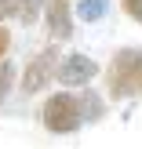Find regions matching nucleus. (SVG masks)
<instances>
[{"label": "nucleus", "instance_id": "obj_1", "mask_svg": "<svg viewBox=\"0 0 142 149\" xmlns=\"http://www.w3.org/2000/svg\"><path fill=\"white\" fill-rule=\"evenodd\" d=\"M99 116H102V102L95 95H73V91L51 95L40 109L44 127L55 135H73L84 127V120H99Z\"/></svg>", "mask_w": 142, "mask_h": 149}, {"label": "nucleus", "instance_id": "obj_2", "mask_svg": "<svg viewBox=\"0 0 142 149\" xmlns=\"http://www.w3.org/2000/svg\"><path fill=\"white\" fill-rule=\"evenodd\" d=\"M106 84L113 98H128L142 87V47H124L113 55L106 69Z\"/></svg>", "mask_w": 142, "mask_h": 149}, {"label": "nucleus", "instance_id": "obj_3", "mask_svg": "<svg viewBox=\"0 0 142 149\" xmlns=\"http://www.w3.org/2000/svg\"><path fill=\"white\" fill-rule=\"evenodd\" d=\"M95 73H99V65L87 55H77V51H73V55H66L62 62H58L55 77H58V84H66V87H84V84L95 80Z\"/></svg>", "mask_w": 142, "mask_h": 149}, {"label": "nucleus", "instance_id": "obj_4", "mask_svg": "<svg viewBox=\"0 0 142 149\" xmlns=\"http://www.w3.org/2000/svg\"><path fill=\"white\" fill-rule=\"evenodd\" d=\"M55 69H58V51L55 47H44L40 55H33V62L26 65V77H22V91H40L44 84H48L51 77H55Z\"/></svg>", "mask_w": 142, "mask_h": 149}, {"label": "nucleus", "instance_id": "obj_5", "mask_svg": "<svg viewBox=\"0 0 142 149\" xmlns=\"http://www.w3.org/2000/svg\"><path fill=\"white\" fill-rule=\"evenodd\" d=\"M44 26H48V33L55 40L73 36V11H69V4L66 0H48L44 4Z\"/></svg>", "mask_w": 142, "mask_h": 149}, {"label": "nucleus", "instance_id": "obj_6", "mask_svg": "<svg viewBox=\"0 0 142 149\" xmlns=\"http://www.w3.org/2000/svg\"><path fill=\"white\" fill-rule=\"evenodd\" d=\"M102 15H106V0H80L77 4V18L84 22H99Z\"/></svg>", "mask_w": 142, "mask_h": 149}, {"label": "nucleus", "instance_id": "obj_7", "mask_svg": "<svg viewBox=\"0 0 142 149\" xmlns=\"http://www.w3.org/2000/svg\"><path fill=\"white\" fill-rule=\"evenodd\" d=\"M11 84H15V65L0 58V102H4V95L11 91Z\"/></svg>", "mask_w": 142, "mask_h": 149}, {"label": "nucleus", "instance_id": "obj_8", "mask_svg": "<svg viewBox=\"0 0 142 149\" xmlns=\"http://www.w3.org/2000/svg\"><path fill=\"white\" fill-rule=\"evenodd\" d=\"M22 15V0H0V22L4 18H18Z\"/></svg>", "mask_w": 142, "mask_h": 149}, {"label": "nucleus", "instance_id": "obj_9", "mask_svg": "<svg viewBox=\"0 0 142 149\" xmlns=\"http://www.w3.org/2000/svg\"><path fill=\"white\" fill-rule=\"evenodd\" d=\"M120 4H124V11H128L135 22H142V0H120Z\"/></svg>", "mask_w": 142, "mask_h": 149}, {"label": "nucleus", "instance_id": "obj_10", "mask_svg": "<svg viewBox=\"0 0 142 149\" xmlns=\"http://www.w3.org/2000/svg\"><path fill=\"white\" fill-rule=\"evenodd\" d=\"M36 4H40V0H22V15H18V18H22V22H33V15H36Z\"/></svg>", "mask_w": 142, "mask_h": 149}, {"label": "nucleus", "instance_id": "obj_11", "mask_svg": "<svg viewBox=\"0 0 142 149\" xmlns=\"http://www.w3.org/2000/svg\"><path fill=\"white\" fill-rule=\"evenodd\" d=\"M7 44H11V33H7V29H4V26H0V58H4V55H7Z\"/></svg>", "mask_w": 142, "mask_h": 149}]
</instances>
